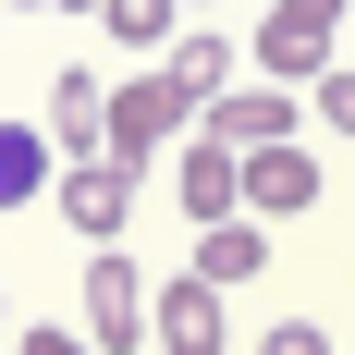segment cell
I'll use <instances>...</instances> for the list:
<instances>
[{"mask_svg": "<svg viewBox=\"0 0 355 355\" xmlns=\"http://www.w3.org/2000/svg\"><path fill=\"white\" fill-rule=\"evenodd\" d=\"M0 319H12V294H0Z\"/></svg>", "mask_w": 355, "mask_h": 355, "instance_id": "19", "label": "cell"}, {"mask_svg": "<svg viewBox=\"0 0 355 355\" xmlns=\"http://www.w3.org/2000/svg\"><path fill=\"white\" fill-rule=\"evenodd\" d=\"M257 270H270V233H257V220H209V233H196V282L209 294L257 282Z\"/></svg>", "mask_w": 355, "mask_h": 355, "instance_id": "11", "label": "cell"}, {"mask_svg": "<svg viewBox=\"0 0 355 355\" xmlns=\"http://www.w3.org/2000/svg\"><path fill=\"white\" fill-rule=\"evenodd\" d=\"M0 12H86V0H0Z\"/></svg>", "mask_w": 355, "mask_h": 355, "instance_id": "17", "label": "cell"}, {"mask_svg": "<svg viewBox=\"0 0 355 355\" xmlns=\"http://www.w3.org/2000/svg\"><path fill=\"white\" fill-rule=\"evenodd\" d=\"M86 12H98L123 49H172V37H184V12H172V0H86Z\"/></svg>", "mask_w": 355, "mask_h": 355, "instance_id": "13", "label": "cell"}, {"mask_svg": "<svg viewBox=\"0 0 355 355\" xmlns=\"http://www.w3.org/2000/svg\"><path fill=\"white\" fill-rule=\"evenodd\" d=\"M159 86H172L184 110H209L220 86H233V37H220V25H184L172 49H159Z\"/></svg>", "mask_w": 355, "mask_h": 355, "instance_id": "10", "label": "cell"}, {"mask_svg": "<svg viewBox=\"0 0 355 355\" xmlns=\"http://www.w3.org/2000/svg\"><path fill=\"white\" fill-rule=\"evenodd\" d=\"M147 343H159V355H220L233 319H220V294L184 270V282H147Z\"/></svg>", "mask_w": 355, "mask_h": 355, "instance_id": "6", "label": "cell"}, {"mask_svg": "<svg viewBox=\"0 0 355 355\" xmlns=\"http://www.w3.org/2000/svg\"><path fill=\"white\" fill-rule=\"evenodd\" d=\"M62 184V159H49V135L37 123H0V209H37Z\"/></svg>", "mask_w": 355, "mask_h": 355, "instance_id": "12", "label": "cell"}, {"mask_svg": "<svg viewBox=\"0 0 355 355\" xmlns=\"http://www.w3.org/2000/svg\"><path fill=\"white\" fill-rule=\"evenodd\" d=\"M73 306H86V355H135L147 343V270L123 245L86 257V294H73Z\"/></svg>", "mask_w": 355, "mask_h": 355, "instance_id": "3", "label": "cell"}, {"mask_svg": "<svg viewBox=\"0 0 355 355\" xmlns=\"http://www.w3.org/2000/svg\"><path fill=\"white\" fill-rule=\"evenodd\" d=\"M135 159H62V184H49V196H62V220L73 233H86V245H123V220H135Z\"/></svg>", "mask_w": 355, "mask_h": 355, "instance_id": "5", "label": "cell"}, {"mask_svg": "<svg viewBox=\"0 0 355 355\" xmlns=\"http://www.w3.org/2000/svg\"><path fill=\"white\" fill-rule=\"evenodd\" d=\"M233 184H245V220H257V233H270V220H294V209H319V159H306V135L233 159Z\"/></svg>", "mask_w": 355, "mask_h": 355, "instance_id": "7", "label": "cell"}, {"mask_svg": "<svg viewBox=\"0 0 355 355\" xmlns=\"http://www.w3.org/2000/svg\"><path fill=\"white\" fill-rule=\"evenodd\" d=\"M98 110H110V86H98L86 62L49 73V123H37V135H49V159H98Z\"/></svg>", "mask_w": 355, "mask_h": 355, "instance_id": "9", "label": "cell"}, {"mask_svg": "<svg viewBox=\"0 0 355 355\" xmlns=\"http://www.w3.org/2000/svg\"><path fill=\"white\" fill-rule=\"evenodd\" d=\"M12 355H86V331H12Z\"/></svg>", "mask_w": 355, "mask_h": 355, "instance_id": "16", "label": "cell"}, {"mask_svg": "<svg viewBox=\"0 0 355 355\" xmlns=\"http://www.w3.org/2000/svg\"><path fill=\"white\" fill-rule=\"evenodd\" d=\"M294 123H306V98H294V86H220V98L196 110V135H209V147H233V159L294 147Z\"/></svg>", "mask_w": 355, "mask_h": 355, "instance_id": "4", "label": "cell"}, {"mask_svg": "<svg viewBox=\"0 0 355 355\" xmlns=\"http://www.w3.org/2000/svg\"><path fill=\"white\" fill-rule=\"evenodd\" d=\"M319 123H331V135H355V73H343V62L319 73Z\"/></svg>", "mask_w": 355, "mask_h": 355, "instance_id": "15", "label": "cell"}, {"mask_svg": "<svg viewBox=\"0 0 355 355\" xmlns=\"http://www.w3.org/2000/svg\"><path fill=\"white\" fill-rule=\"evenodd\" d=\"M331 37H343V0H282V12L257 25V86H319Z\"/></svg>", "mask_w": 355, "mask_h": 355, "instance_id": "2", "label": "cell"}, {"mask_svg": "<svg viewBox=\"0 0 355 355\" xmlns=\"http://www.w3.org/2000/svg\"><path fill=\"white\" fill-rule=\"evenodd\" d=\"M172 196L196 209V233H209V220H245V184H233V147H209L196 123H184V147H172Z\"/></svg>", "mask_w": 355, "mask_h": 355, "instance_id": "8", "label": "cell"}, {"mask_svg": "<svg viewBox=\"0 0 355 355\" xmlns=\"http://www.w3.org/2000/svg\"><path fill=\"white\" fill-rule=\"evenodd\" d=\"M172 12H209V0H172Z\"/></svg>", "mask_w": 355, "mask_h": 355, "instance_id": "18", "label": "cell"}, {"mask_svg": "<svg viewBox=\"0 0 355 355\" xmlns=\"http://www.w3.org/2000/svg\"><path fill=\"white\" fill-rule=\"evenodd\" d=\"M257 355H331V331H319V319H270V331H257Z\"/></svg>", "mask_w": 355, "mask_h": 355, "instance_id": "14", "label": "cell"}, {"mask_svg": "<svg viewBox=\"0 0 355 355\" xmlns=\"http://www.w3.org/2000/svg\"><path fill=\"white\" fill-rule=\"evenodd\" d=\"M184 123H196V110L172 98V86H159V73H123V86H110V110H98V159H172L184 147Z\"/></svg>", "mask_w": 355, "mask_h": 355, "instance_id": "1", "label": "cell"}]
</instances>
